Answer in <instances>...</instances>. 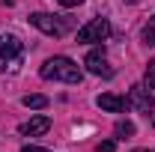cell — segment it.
Masks as SVG:
<instances>
[{
	"label": "cell",
	"instance_id": "cell-8",
	"mask_svg": "<svg viewBox=\"0 0 155 152\" xmlns=\"http://www.w3.org/2000/svg\"><path fill=\"white\" fill-rule=\"evenodd\" d=\"M48 128H51V119L39 114V116H33V119H27V122H21L18 131L24 134V137H39V134H45Z\"/></svg>",
	"mask_w": 155,
	"mask_h": 152
},
{
	"label": "cell",
	"instance_id": "cell-15",
	"mask_svg": "<svg viewBox=\"0 0 155 152\" xmlns=\"http://www.w3.org/2000/svg\"><path fill=\"white\" fill-rule=\"evenodd\" d=\"M57 3H63V6H66V9H72V6H81V3H84V0H57Z\"/></svg>",
	"mask_w": 155,
	"mask_h": 152
},
{
	"label": "cell",
	"instance_id": "cell-10",
	"mask_svg": "<svg viewBox=\"0 0 155 152\" xmlns=\"http://www.w3.org/2000/svg\"><path fill=\"white\" fill-rule=\"evenodd\" d=\"M114 134H116V137H131V134H134V125H131L128 119H119L116 128H114Z\"/></svg>",
	"mask_w": 155,
	"mask_h": 152
},
{
	"label": "cell",
	"instance_id": "cell-18",
	"mask_svg": "<svg viewBox=\"0 0 155 152\" xmlns=\"http://www.w3.org/2000/svg\"><path fill=\"white\" fill-rule=\"evenodd\" d=\"M125 3H137V0H125Z\"/></svg>",
	"mask_w": 155,
	"mask_h": 152
},
{
	"label": "cell",
	"instance_id": "cell-6",
	"mask_svg": "<svg viewBox=\"0 0 155 152\" xmlns=\"http://www.w3.org/2000/svg\"><path fill=\"white\" fill-rule=\"evenodd\" d=\"M84 66H87L93 75H98V78H114V69H110V63H107V57H104V51H98V48L87 54Z\"/></svg>",
	"mask_w": 155,
	"mask_h": 152
},
{
	"label": "cell",
	"instance_id": "cell-12",
	"mask_svg": "<svg viewBox=\"0 0 155 152\" xmlns=\"http://www.w3.org/2000/svg\"><path fill=\"white\" fill-rule=\"evenodd\" d=\"M146 90H155V60H149V66H146V84H143Z\"/></svg>",
	"mask_w": 155,
	"mask_h": 152
},
{
	"label": "cell",
	"instance_id": "cell-14",
	"mask_svg": "<svg viewBox=\"0 0 155 152\" xmlns=\"http://www.w3.org/2000/svg\"><path fill=\"white\" fill-rule=\"evenodd\" d=\"M21 152H51V149H42V146H33V143H27Z\"/></svg>",
	"mask_w": 155,
	"mask_h": 152
},
{
	"label": "cell",
	"instance_id": "cell-3",
	"mask_svg": "<svg viewBox=\"0 0 155 152\" xmlns=\"http://www.w3.org/2000/svg\"><path fill=\"white\" fill-rule=\"evenodd\" d=\"M30 24L36 27V30H42L45 36H66V30H69V21L66 18H60V15H48V12H33L30 15Z\"/></svg>",
	"mask_w": 155,
	"mask_h": 152
},
{
	"label": "cell",
	"instance_id": "cell-4",
	"mask_svg": "<svg viewBox=\"0 0 155 152\" xmlns=\"http://www.w3.org/2000/svg\"><path fill=\"white\" fill-rule=\"evenodd\" d=\"M107 36H110V24H107V18H93L87 27H81V30H78V42H81V45L104 42Z\"/></svg>",
	"mask_w": 155,
	"mask_h": 152
},
{
	"label": "cell",
	"instance_id": "cell-5",
	"mask_svg": "<svg viewBox=\"0 0 155 152\" xmlns=\"http://www.w3.org/2000/svg\"><path fill=\"white\" fill-rule=\"evenodd\" d=\"M128 104H134L140 114H146V116H155V98L149 95V90L146 87H131V93H128Z\"/></svg>",
	"mask_w": 155,
	"mask_h": 152
},
{
	"label": "cell",
	"instance_id": "cell-13",
	"mask_svg": "<svg viewBox=\"0 0 155 152\" xmlns=\"http://www.w3.org/2000/svg\"><path fill=\"white\" fill-rule=\"evenodd\" d=\"M114 146H116L114 140H104V143H98V146H96V152H114Z\"/></svg>",
	"mask_w": 155,
	"mask_h": 152
},
{
	"label": "cell",
	"instance_id": "cell-11",
	"mask_svg": "<svg viewBox=\"0 0 155 152\" xmlns=\"http://www.w3.org/2000/svg\"><path fill=\"white\" fill-rule=\"evenodd\" d=\"M143 42H146V45H155V15L149 18V24L143 27Z\"/></svg>",
	"mask_w": 155,
	"mask_h": 152
},
{
	"label": "cell",
	"instance_id": "cell-16",
	"mask_svg": "<svg viewBox=\"0 0 155 152\" xmlns=\"http://www.w3.org/2000/svg\"><path fill=\"white\" fill-rule=\"evenodd\" d=\"M131 152H155V149H131Z\"/></svg>",
	"mask_w": 155,
	"mask_h": 152
},
{
	"label": "cell",
	"instance_id": "cell-7",
	"mask_svg": "<svg viewBox=\"0 0 155 152\" xmlns=\"http://www.w3.org/2000/svg\"><path fill=\"white\" fill-rule=\"evenodd\" d=\"M96 104L101 107V111H107V114H122L125 107H131L128 104V98H122V95H114V93H104L96 98Z\"/></svg>",
	"mask_w": 155,
	"mask_h": 152
},
{
	"label": "cell",
	"instance_id": "cell-2",
	"mask_svg": "<svg viewBox=\"0 0 155 152\" xmlns=\"http://www.w3.org/2000/svg\"><path fill=\"white\" fill-rule=\"evenodd\" d=\"M21 57H24V42L18 36H12V33H3L0 36V66L15 72Z\"/></svg>",
	"mask_w": 155,
	"mask_h": 152
},
{
	"label": "cell",
	"instance_id": "cell-9",
	"mask_svg": "<svg viewBox=\"0 0 155 152\" xmlns=\"http://www.w3.org/2000/svg\"><path fill=\"white\" fill-rule=\"evenodd\" d=\"M24 101V107H33V111H42V107H48V95H24L21 98Z\"/></svg>",
	"mask_w": 155,
	"mask_h": 152
},
{
	"label": "cell",
	"instance_id": "cell-19",
	"mask_svg": "<svg viewBox=\"0 0 155 152\" xmlns=\"http://www.w3.org/2000/svg\"><path fill=\"white\" fill-rule=\"evenodd\" d=\"M152 125H155V116H152Z\"/></svg>",
	"mask_w": 155,
	"mask_h": 152
},
{
	"label": "cell",
	"instance_id": "cell-1",
	"mask_svg": "<svg viewBox=\"0 0 155 152\" xmlns=\"http://www.w3.org/2000/svg\"><path fill=\"white\" fill-rule=\"evenodd\" d=\"M39 75L45 78V81H63V84H81V66H78L75 60L69 57H51L42 63V69H39Z\"/></svg>",
	"mask_w": 155,
	"mask_h": 152
},
{
	"label": "cell",
	"instance_id": "cell-17",
	"mask_svg": "<svg viewBox=\"0 0 155 152\" xmlns=\"http://www.w3.org/2000/svg\"><path fill=\"white\" fill-rule=\"evenodd\" d=\"M3 3H9V6H12V3H15V0H3Z\"/></svg>",
	"mask_w": 155,
	"mask_h": 152
}]
</instances>
